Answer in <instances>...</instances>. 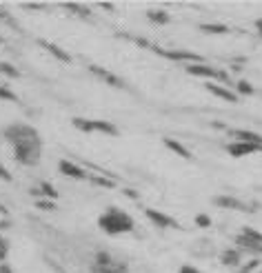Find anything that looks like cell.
I'll use <instances>...</instances> for the list:
<instances>
[{
	"label": "cell",
	"instance_id": "cell-1",
	"mask_svg": "<svg viewBox=\"0 0 262 273\" xmlns=\"http://www.w3.org/2000/svg\"><path fill=\"white\" fill-rule=\"evenodd\" d=\"M98 227H100L107 236H120V233L133 231V220H131V215L124 213L118 206H109L105 213H100Z\"/></svg>",
	"mask_w": 262,
	"mask_h": 273
},
{
	"label": "cell",
	"instance_id": "cell-2",
	"mask_svg": "<svg viewBox=\"0 0 262 273\" xmlns=\"http://www.w3.org/2000/svg\"><path fill=\"white\" fill-rule=\"evenodd\" d=\"M13 153H16V160L20 165L27 167H36L40 162V156H42V142L38 140H22V142L13 144Z\"/></svg>",
	"mask_w": 262,
	"mask_h": 273
},
{
	"label": "cell",
	"instance_id": "cell-3",
	"mask_svg": "<svg viewBox=\"0 0 262 273\" xmlns=\"http://www.w3.org/2000/svg\"><path fill=\"white\" fill-rule=\"evenodd\" d=\"M2 136H4V138H7L11 144L22 142V140H38V138H40L38 131H36L34 127H31V125H22V122H16V125L4 127Z\"/></svg>",
	"mask_w": 262,
	"mask_h": 273
},
{
	"label": "cell",
	"instance_id": "cell-4",
	"mask_svg": "<svg viewBox=\"0 0 262 273\" xmlns=\"http://www.w3.org/2000/svg\"><path fill=\"white\" fill-rule=\"evenodd\" d=\"M185 71L189 76H200V78H207L209 82L213 80H220V82H229V73L222 71V69H216V67H209L204 63H198V65H187Z\"/></svg>",
	"mask_w": 262,
	"mask_h": 273
},
{
	"label": "cell",
	"instance_id": "cell-5",
	"mask_svg": "<svg viewBox=\"0 0 262 273\" xmlns=\"http://www.w3.org/2000/svg\"><path fill=\"white\" fill-rule=\"evenodd\" d=\"M158 56L167 60H176V63H187V65H198L202 63V56L198 54H191V51H167V49H160V47H151Z\"/></svg>",
	"mask_w": 262,
	"mask_h": 273
},
{
	"label": "cell",
	"instance_id": "cell-6",
	"mask_svg": "<svg viewBox=\"0 0 262 273\" xmlns=\"http://www.w3.org/2000/svg\"><path fill=\"white\" fill-rule=\"evenodd\" d=\"M145 215H147V218H149L158 229H178V227H180V224H178V220H173L171 215L164 213V211L145 209Z\"/></svg>",
	"mask_w": 262,
	"mask_h": 273
},
{
	"label": "cell",
	"instance_id": "cell-7",
	"mask_svg": "<svg viewBox=\"0 0 262 273\" xmlns=\"http://www.w3.org/2000/svg\"><path fill=\"white\" fill-rule=\"evenodd\" d=\"M89 71L93 73L96 78H100L102 82H107V85H111V87H115V89H124V80H120L115 73H111V71H107V69H102V67H98V65H89Z\"/></svg>",
	"mask_w": 262,
	"mask_h": 273
},
{
	"label": "cell",
	"instance_id": "cell-8",
	"mask_svg": "<svg viewBox=\"0 0 262 273\" xmlns=\"http://www.w3.org/2000/svg\"><path fill=\"white\" fill-rule=\"evenodd\" d=\"M58 169H60V173L67 175V178H74V180H89V173H87V171H84L82 167H78L75 162H71V160H60Z\"/></svg>",
	"mask_w": 262,
	"mask_h": 273
},
{
	"label": "cell",
	"instance_id": "cell-9",
	"mask_svg": "<svg viewBox=\"0 0 262 273\" xmlns=\"http://www.w3.org/2000/svg\"><path fill=\"white\" fill-rule=\"evenodd\" d=\"M204 89L211 91L216 98L226 100V102H235V100H238V94H235L233 89H229V87H225V85H218V82H207V87H204Z\"/></svg>",
	"mask_w": 262,
	"mask_h": 273
},
{
	"label": "cell",
	"instance_id": "cell-10",
	"mask_svg": "<svg viewBox=\"0 0 262 273\" xmlns=\"http://www.w3.org/2000/svg\"><path fill=\"white\" fill-rule=\"evenodd\" d=\"M226 151H229V156H233V158H242V156H251V153H258L260 149L258 147H253V144H249V142H229L226 144Z\"/></svg>",
	"mask_w": 262,
	"mask_h": 273
},
{
	"label": "cell",
	"instance_id": "cell-11",
	"mask_svg": "<svg viewBox=\"0 0 262 273\" xmlns=\"http://www.w3.org/2000/svg\"><path fill=\"white\" fill-rule=\"evenodd\" d=\"M238 142H249L253 147H258L262 151V136L260 134H253V131H247V129H235V131H229Z\"/></svg>",
	"mask_w": 262,
	"mask_h": 273
},
{
	"label": "cell",
	"instance_id": "cell-12",
	"mask_svg": "<svg viewBox=\"0 0 262 273\" xmlns=\"http://www.w3.org/2000/svg\"><path fill=\"white\" fill-rule=\"evenodd\" d=\"M213 205H216V206H220V209L247 211V205H244V202H240L238 198H233V196H218L216 200H213Z\"/></svg>",
	"mask_w": 262,
	"mask_h": 273
},
{
	"label": "cell",
	"instance_id": "cell-13",
	"mask_svg": "<svg viewBox=\"0 0 262 273\" xmlns=\"http://www.w3.org/2000/svg\"><path fill=\"white\" fill-rule=\"evenodd\" d=\"M38 45L42 47L44 51H49V54H51L56 60H60V63H71V56L67 54V51L62 49V47L53 45V42H49V40H38Z\"/></svg>",
	"mask_w": 262,
	"mask_h": 273
},
{
	"label": "cell",
	"instance_id": "cell-14",
	"mask_svg": "<svg viewBox=\"0 0 262 273\" xmlns=\"http://www.w3.org/2000/svg\"><path fill=\"white\" fill-rule=\"evenodd\" d=\"M220 262L225 264V267H238V264L242 262V251L240 249H225L220 255Z\"/></svg>",
	"mask_w": 262,
	"mask_h": 273
},
{
	"label": "cell",
	"instance_id": "cell-15",
	"mask_svg": "<svg viewBox=\"0 0 262 273\" xmlns=\"http://www.w3.org/2000/svg\"><path fill=\"white\" fill-rule=\"evenodd\" d=\"M162 142H164V147H167L169 151L178 153V156H180V158H185V160H189V158H191V151L185 147V144L180 142V140H176V138H164Z\"/></svg>",
	"mask_w": 262,
	"mask_h": 273
},
{
	"label": "cell",
	"instance_id": "cell-16",
	"mask_svg": "<svg viewBox=\"0 0 262 273\" xmlns=\"http://www.w3.org/2000/svg\"><path fill=\"white\" fill-rule=\"evenodd\" d=\"M200 32L211 34V36H222V34H229V27L222 23H202L200 25Z\"/></svg>",
	"mask_w": 262,
	"mask_h": 273
},
{
	"label": "cell",
	"instance_id": "cell-17",
	"mask_svg": "<svg viewBox=\"0 0 262 273\" xmlns=\"http://www.w3.org/2000/svg\"><path fill=\"white\" fill-rule=\"evenodd\" d=\"M93 129L100 131V134H105V136H118L120 134L118 127L109 120H93Z\"/></svg>",
	"mask_w": 262,
	"mask_h": 273
},
{
	"label": "cell",
	"instance_id": "cell-18",
	"mask_svg": "<svg viewBox=\"0 0 262 273\" xmlns=\"http://www.w3.org/2000/svg\"><path fill=\"white\" fill-rule=\"evenodd\" d=\"M147 18H149V23H153V25H167L169 20H171L167 11H162V9H151V11H147Z\"/></svg>",
	"mask_w": 262,
	"mask_h": 273
},
{
	"label": "cell",
	"instance_id": "cell-19",
	"mask_svg": "<svg viewBox=\"0 0 262 273\" xmlns=\"http://www.w3.org/2000/svg\"><path fill=\"white\" fill-rule=\"evenodd\" d=\"M89 180L98 187H105V189H113L115 182L111 180V175H100V173H89Z\"/></svg>",
	"mask_w": 262,
	"mask_h": 273
},
{
	"label": "cell",
	"instance_id": "cell-20",
	"mask_svg": "<svg viewBox=\"0 0 262 273\" xmlns=\"http://www.w3.org/2000/svg\"><path fill=\"white\" fill-rule=\"evenodd\" d=\"M71 125L75 127L78 131H82V134H93V120H87V118H74L71 120Z\"/></svg>",
	"mask_w": 262,
	"mask_h": 273
},
{
	"label": "cell",
	"instance_id": "cell-21",
	"mask_svg": "<svg viewBox=\"0 0 262 273\" xmlns=\"http://www.w3.org/2000/svg\"><path fill=\"white\" fill-rule=\"evenodd\" d=\"M240 236H244L247 240H251V242H256V244L262 246V233L258 231V229H253V227H242V229H240Z\"/></svg>",
	"mask_w": 262,
	"mask_h": 273
},
{
	"label": "cell",
	"instance_id": "cell-22",
	"mask_svg": "<svg viewBox=\"0 0 262 273\" xmlns=\"http://www.w3.org/2000/svg\"><path fill=\"white\" fill-rule=\"evenodd\" d=\"M40 191H42V196L47 198V200H56V198H58V189L53 187L51 182H47V180L40 182Z\"/></svg>",
	"mask_w": 262,
	"mask_h": 273
},
{
	"label": "cell",
	"instance_id": "cell-23",
	"mask_svg": "<svg viewBox=\"0 0 262 273\" xmlns=\"http://www.w3.org/2000/svg\"><path fill=\"white\" fill-rule=\"evenodd\" d=\"M235 244H238L240 249H247V251H258V249H262L260 244H256V242L247 240L244 236H238V238H235Z\"/></svg>",
	"mask_w": 262,
	"mask_h": 273
},
{
	"label": "cell",
	"instance_id": "cell-24",
	"mask_svg": "<svg viewBox=\"0 0 262 273\" xmlns=\"http://www.w3.org/2000/svg\"><path fill=\"white\" fill-rule=\"evenodd\" d=\"M0 73L7 76V78H18V76H20V71H18L11 63H0Z\"/></svg>",
	"mask_w": 262,
	"mask_h": 273
},
{
	"label": "cell",
	"instance_id": "cell-25",
	"mask_svg": "<svg viewBox=\"0 0 262 273\" xmlns=\"http://www.w3.org/2000/svg\"><path fill=\"white\" fill-rule=\"evenodd\" d=\"M235 94H238V96H251V94H253V87H251V82H247V80H240L238 85H235Z\"/></svg>",
	"mask_w": 262,
	"mask_h": 273
},
{
	"label": "cell",
	"instance_id": "cell-26",
	"mask_svg": "<svg viewBox=\"0 0 262 273\" xmlns=\"http://www.w3.org/2000/svg\"><path fill=\"white\" fill-rule=\"evenodd\" d=\"M0 100H11V102H18V96L13 94L9 87H4V85H0Z\"/></svg>",
	"mask_w": 262,
	"mask_h": 273
},
{
	"label": "cell",
	"instance_id": "cell-27",
	"mask_svg": "<svg viewBox=\"0 0 262 273\" xmlns=\"http://www.w3.org/2000/svg\"><path fill=\"white\" fill-rule=\"evenodd\" d=\"M195 224H198L200 229H207V227H211V218H209L207 213H198L195 215Z\"/></svg>",
	"mask_w": 262,
	"mask_h": 273
},
{
	"label": "cell",
	"instance_id": "cell-28",
	"mask_svg": "<svg viewBox=\"0 0 262 273\" xmlns=\"http://www.w3.org/2000/svg\"><path fill=\"white\" fill-rule=\"evenodd\" d=\"M36 206L42 211H56V205H53V200H36Z\"/></svg>",
	"mask_w": 262,
	"mask_h": 273
},
{
	"label": "cell",
	"instance_id": "cell-29",
	"mask_svg": "<svg viewBox=\"0 0 262 273\" xmlns=\"http://www.w3.org/2000/svg\"><path fill=\"white\" fill-rule=\"evenodd\" d=\"M7 255H9V242L2 238V240H0V262H4Z\"/></svg>",
	"mask_w": 262,
	"mask_h": 273
},
{
	"label": "cell",
	"instance_id": "cell-30",
	"mask_svg": "<svg viewBox=\"0 0 262 273\" xmlns=\"http://www.w3.org/2000/svg\"><path fill=\"white\" fill-rule=\"evenodd\" d=\"M258 267H260V262H258V260H249V262L244 264L242 269H244V271H249V273H251V271H256Z\"/></svg>",
	"mask_w": 262,
	"mask_h": 273
},
{
	"label": "cell",
	"instance_id": "cell-31",
	"mask_svg": "<svg viewBox=\"0 0 262 273\" xmlns=\"http://www.w3.org/2000/svg\"><path fill=\"white\" fill-rule=\"evenodd\" d=\"M0 180H4V182H9V180H11V173H9V171L4 169L2 162H0Z\"/></svg>",
	"mask_w": 262,
	"mask_h": 273
},
{
	"label": "cell",
	"instance_id": "cell-32",
	"mask_svg": "<svg viewBox=\"0 0 262 273\" xmlns=\"http://www.w3.org/2000/svg\"><path fill=\"white\" fill-rule=\"evenodd\" d=\"M180 273H200V271H198L195 267H191V264H182V267H180Z\"/></svg>",
	"mask_w": 262,
	"mask_h": 273
},
{
	"label": "cell",
	"instance_id": "cell-33",
	"mask_svg": "<svg viewBox=\"0 0 262 273\" xmlns=\"http://www.w3.org/2000/svg\"><path fill=\"white\" fill-rule=\"evenodd\" d=\"M124 196H127V198H131V200H138V193L136 191H133V189H124Z\"/></svg>",
	"mask_w": 262,
	"mask_h": 273
},
{
	"label": "cell",
	"instance_id": "cell-34",
	"mask_svg": "<svg viewBox=\"0 0 262 273\" xmlns=\"http://www.w3.org/2000/svg\"><path fill=\"white\" fill-rule=\"evenodd\" d=\"M133 42H136V45H138V47H151V45H149V42H147V40H145V38H133Z\"/></svg>",
	"mask_w": 262,
	"mask_h": 273
},
{
	"label": "cell",
	"instance_id": "cell-35",
	"mask_svg": "<svg viewBox=\"0 0 262 273\" xmlns=\"http://www.w3.org/2000/svg\"><path fill=\"white\" fill-rule=\"evenodd\" d=\"M0 273H13V271H11V267H9L7 262H0Z\"/></svg>",
	"mask_w": 262,
	"mask_h": 273
},
{
	"label": "cell",
	"instance_id": "cell-36",
	"mask_svg": "<svg viewBox=\"0 0 262 273\" xmlns=\"http://www.w3.org/2000/svg\"><path fill=\"white\" fill-rule=\"evenodd\" d=\"M11 227V222H9V220H0V231H2V229H9Z\"/></svg>",
	"mask_w": 262,
	"mask_h": 273
},
{
	"label": "cell",
	"instance_id": "cell-37",
	"mask_svg": "<svg viewBox=\"0 0 262 273\" xmlns=\"http://www.w3.org/2000/svg\"><path fill=\"white\" fill-rule=\"evenodd\" d=\"M256 29H258V34L262 36V18H258V20H256Z\"/></svg>",
	"mask_w": 262,
	"mask_h": 273
},
{
	"label": "cell",
	"instance_id": "cell-38",
	"mask_svg": "<svg viewBox=\"0 0 262 273\" xmlns=\"http://www.w3.org/2000/svg\"><path fill=\"white\" fill-rule=\"evenodd\" d=\"M0 215H7V206L0 205Z\"/></svg>",
	"mask_w": 262,
	"mask_h": 273
},
{
	"label": "cell",
	"instance_id": "cell-39",
	"mask_svg": "<svg viewBox=\"0 0 262 273\" xmlns=\"http://www.w3.org/2000/svg\"><path fill=\"white\" fill-rule=\"evenodd\" d=\"M0 14H2V7H0ZM2 20H7V23H9V25H13V23H11V20H9V16H7V14H4V18H2Z\"/></svg>",
	"mask_w": 262,
	"mask_h": 273
},
{
	"label": "cell",
	"instance_id": "cell-40",
	"mask_svg": "<svg viewBox=\"0 0 262 273\" xmlns=\"http://www.w3.org/2000/svg\"><path fill=\"white\" fill-rule=\"evenodd\" d=\"M0 240H2V233H0Z\"/></svg>",
	"mask_w": 262,
	"mask_h": 273
},
{
	"label": "cell",
	"instance_id": "cell-41",
	"mask_svg": "<svg viewBox=\"0 0 262 273\" xmlns=\"http://www.w3.org/2000/svg\"><path fill=\"white\" fill-rule=\"evenodd\" d=\"M260 251H262V249H260Z\"/></svg>",
	"mask_w": 262,
	"mask_h": 273
}]
</instances>
